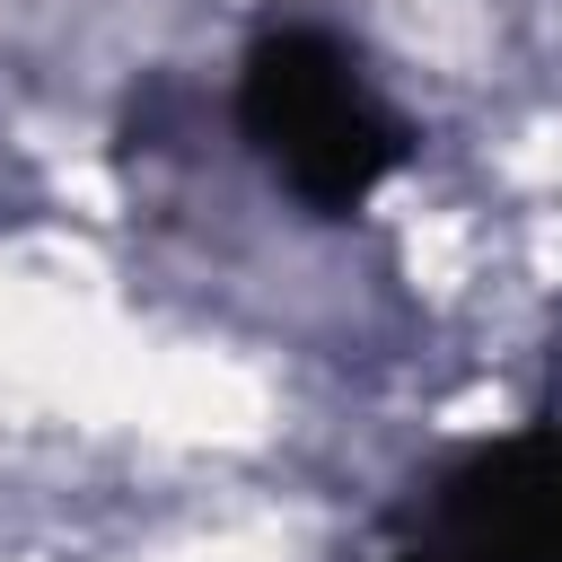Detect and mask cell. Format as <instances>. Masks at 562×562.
<instances>
[{"instance_id": "obj_1", "label": "cell", "mask_w": 562, "mask_h": 562, "mask_svg": "<svg viewBox=\"0 0 562 562\" xmlns=\"http://www.w3.org/2000/svg\"><path fill=\"white\" fill-rule=\"evenodd\" d=\"M228 114H237V140L255 149V167L307 220L369 211L422 149L413 114L378 88L369 53L325 18H263L237 53Z\"/></svg>"}, {"instance_id": "obj_2", "label": "cell", "mask_w": 562, "mask_h": 562, "mask_svg": "<svg viewBox=\"0 0 562 562\" xmlns=\"http://www.w3.org/2000/svg\"><path fill=\"white\" fill-rule=\"evenodd\" d=\"M360 562H562V422H518L413 465Z\"/></svg>"}]
</instances>
